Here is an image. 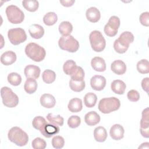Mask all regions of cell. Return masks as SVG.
I'll return each instance as SVG.
<instances>
[{
	"instance_id": "1",
	"label": "cell",
	"mask_w": 149,
	"mask_h": 149,
	"mask_svg": "<svg viewBox=\"0 0 149 149\" xmlns=\"http://www.w3.org/2000/svg\"><path fill=\"white\" fill-rule=\"evenodd\" d=\"M8 139L17 146H24L29 141L28 134L21 128L15 126L12 127L8 133Z\"/></svg>"
},
{
	"instance_id": "2",
	"label": "cell",
	"mask_w": 149,
	"mask_h": 149,
	"mask_svg": "<svg viewBox=\"0 0 149 149\" xmlns=\"http://www.w3.org/2000/svg\"><path fill=\"white\" fill-rule=\"evenodd\" d=\"M25 53L29 58L37 62L42 61L46 55L45 49L34 42H30L26 45Z\"/></svg>"
},
{
	"instance_id": "3",
	"label": "cell",
	"mask_w": 149,
	"mask_h": 149,
	"mask_svg": "<svg viewBox=\"0 0 149 149\" xmlns=\"http://www.w3.org/2000/svg\"><path fill=\"white\" fill-rule=\"evenodd\" d=\"M120 106V100L115 97L103 98L98 103V109L103 113H109L118 110Z\"/></svg>"
},
{
	"instance_id": "4",
	"label": "cell",
	"mask_w": 149,
	"mask_h": 149,
	"mask_svg": "<svg viewBox=\"0 0 149 149\" xmlns=\"http://www.w3.org/2000/svg\"><path fill=\"white\" fill-rule=\"evenodd\" d=\"M1 95L3 104L6 107L14 108L19 104L18 96L8 87H3L1 88Z\"/></svg>"
},
{
	"instance_id": "5",
	"label": "cell",
	"mask_w": 149,
	"mask_h": 149,
	"mask_svg": "<svg viewBox=\"0 0 149 149\" xmlns=\"http://www.w3.org/2000/svg\"><path fill=\"white\" fill-rule=\"evenodd\" d=\"M58 45L61 49L69 52H75L79 48V42L71 35L62 36L58 41Z\"/></svg>"
},
{
	"instance_id": "6",
	"label": "cell",
	"mask_w": 149,
	"mask_h": 149,
	"mask_svg": "<svg viewBox=\"0 0 149 149\" xmlns=\"http://www.w3.org/2000/svg\"><path fill=\"white\" fill-rule=\"evenodd\" d=\"M90 44L93 51L100 52L105 48L106 41L102 33L98 30H94L89 35Z\"/></svg>"
},
{
	"instance_id": "7",
	"label": "cell",
	"mask_w": 149,
	"mask_h": 149,
	"mask_svg": "<svg viewBox=\"0 0 149 149\" xmlns=\"http://www.w3.org/2000/svg\"><path fill=\"white\" fill-rule=\"evenodd\" d=\"M5 12L8 21L12 24H20L24 20V14L23 12L16 5L8 6Z\"/></svg>"
},
{
	"instance_id": "8",
	"label": "cell",
	"mask_w": 149,
	"mask_h": 149,
	"mask_svg": "<svg viewBox=\"0 0 149 149\" xmlns=\"http://www.w3.org/2000/svg\"><path fill=\"white\" fill-rule=\"evenodd\" d=\"M8 37L11 44L14 45L20 44L27 39V35L24 30L20 27L9 29L8 31Z\"/></svg>"
},
{
	"instance_id": "9",
	"label": "cell",
	"mask_w": 149,
	"mask_h": 149,
	"mask_svg": "<svg viewBox=\"0 0 149 149\" xmlns=\"http://www.w3.org/2000/svg\"><path fill=\"white\" fill-rule=\"evenodd\" d=\"M120 19L118 16H112L105 25L104 31L105 34L109 37H114L118 33V30L120 26Z\"/></svg>"
},
{
	"instance_id": "10",
	"label": "cell",
	"mask_w": 149,
	"mask_h": 149,
	"mask_svg": "<svg viewBox=\"0 0 149 149\" xmlns=\"http://www.w3.org/2000/svg\"><path fill=\"white\" fill-rule=\"evenodd\" d=\"M90 85L93 90L101 91L106 86V79L102 76L95 75L90 79Z\"/></svg>"
},
{
	"instance_id": "11",
	"label": "cell",
	"mask_w": 149,
	"mask_h": 149,
	"mask_svg": "<svg viewBox=\"0 0 149 149\" xmlns=\"http://www.w3.org/2000/svg\"><path fill=\"white\" fill-rule=\"evenodd\" d=\"M134 39V36L131 32L124 31L119 36V38L116 40L120 45L128 49L129 44L133 42Z\"/></svg>"
},
{
	"instance_id": "12",
	"label": "cell",
	"mask_w": 149,
	"mask_h": 149,
	"mask_svg": "<svg viewBox=\"0 0 149 149\" xmlns=\"http://www.w3.org/2000/svg\"><path fill=\"white\" fill-rule=\"evenodd\" d=\"M40 132L45 137L50 138L52 136L59 133V127L58 126L53 125L52 123H47L40 130Z\"/></svg>"
},
{
	"instance_id": "13",
	"label": "cell",
	"mask_w": 149,
	"mask_h": 149,
	"mask_svg": "<svg viewBox=\"0 0 149 149\" xmlns=\"http://www.w3.org/2000/svg\"><path fill=\"white\" fill-rule=\"evenodd\" d=\"M125 130L122 126L119 124H115L110 129L109 134L111 138L115 140H121L124 136Z\"/></svg>"
},
{
	"instance_id": "14",
	"label": "cell",
	"mask_w": 149,
	"mask_h": 149,
	"mask_svg": "<svg viewBox=\"0 0 149 149\" xmlns=\"http://www.w3.org/2000/svg\"><path fill=\"white\" fill-rule=\"evenodd\" d=\"M40 68L34 65H27L24 69V73L27 78L38 79L40 76Z\"/></svg>"
},
{
	"instance_id": "15",
	"label": "cell",
	"mask_w": 149,
	"mask_h": 149,
	"mask_svg": "<svg viewBox=\"0 0 149 149\" xmlns=\"http://www.w3.org/2000/svg\"><path fill=\"white\" fill-rule=\"evenodd\" d=\"M41 105L46 108H52L56 104L55 97L50 94H44L40 97Z\"/></svg>"
},
{
	"instance_id": "16",
	"label": "cell",
	"mask_w": 149,
	"mask_h": 149,
	"mask_svg": "<svg viewBox=\"0 0 149 149\" xmlns=\"http://www.w3.org/2000/svg\"><path fill=\"white\" fill-rule=\"evenodd\" d=\"M87 19L91 23H96L99 21L101 17L100 10L95 7H90L87 9L86 12Z\"/></svg>"
},
{
	"instance_id": "17",
	"label": "cell",
	"mask_w": 149,
	"mask_h": 149,
	"mask_svg": "<svg viewBox=\"0 0 149 149\" xmlns=\"http://www.w3.org/2000/svg\"><path fill=\"white\" fill-rule=\"evenodd\" d=\"M29 32L31 37L34 39H40L44 34V29L40 24H31L29 29Z\"/></svg>"
},
{
	"instance_id": "18",
	"label": "cell",
	"mask_w": 149,
	"mask_h": 149,
	"mask_svg": "<svg viewBox=\"0 0 149 149\" xmlns=\"http://www.w3.org/2000/svg\"><path fill=\"white\" fill-rule=\"evenodd\" d=\"M16 61V55L12 51H7L3 52L1 56V62L6 66L13 64Z\"/></svg>"
},
{
	"instance_id": "19",
	"label": "cell",
	"mask_w": 149,
	"mask_h": 149,
	"mask_svg": "<svg viewBox=\"0 0 149 149\" xmlns=\"http://www.w3.org/2000/svg\"><path fill=\"white\" fill-rule=\"evenodd\" d=\"M111 69L114 73L118 75H122L126 71V65L123 61L121 60H116L112 63Z\"/></svg>"
},
{
	"instance_id": "20",
	"label": "cell",
	"mask_w": 149,
	"mask_h": 149,
	"mask_svg": "<svg viewBox=\"0 0 149 149\" xmlns=\"http://www.w3.org/2000/svg\"><path fill=\"white\" fill-rule=\"evenodd\" d=\"M93 69L97 72H104L106 70V63L104 59L100 56L94 57L91 61Z\"/></svg>"
},
{
	"instance_id": "21",
	"label": "cell",
	"mask_w": 149,
	"mask_h": 149,
	"mask_svg": "<svg viewBox=\"0 0 149 149\" xmlns=\"http://www.w3.org/2000/svg\"><path fill=\"white\" fill-rule=\"evenodd\" d=\"M84 121L88 126H94L100 122V116L96 112L90 111L85 115Z\"/></svg>"
},
{
	"instance_id": "22",
	"label": "cell",
	"mask_w": 149,
	"mask_h": 149,
	"mask_svg": "<svg viewBox=\"0 0 149 149\" xmlns=\"http://www.w3.org/2000/svg\"><path fill=\"white\" fill-rule=\"evenodd\" d=\"M126 87V84L120 80H115L111 84L112 91L115 94L120 95L123 94L125 93Z\"/></svg>"
},
{
	"instance_id": "23",
	"label": "cell",
	"mask_w": 149,
	"mask_h": 149,
	"mask_svg": "<svg viewBox=\"0 0 149 149\" xmlns=\"http://www.w3.org/2000/svg\"><path fill=\"white\" fill-rule=\"evenodd\" d=\"M68 109L72 112H79L83 108L82 101L79 98H73L71 99L68 105Z\"/></svg>"
},
{
	"instance_id": "24",
	"label": "cell",
	"mask_w": 149,
	"mask_h": 149,
	"mask_svg": "<svg viewBox=\"0 0 149 149\" xmlns=\"http://www.w3.org/2000/svg\"><path fill=\"white\" fill-rule=\"evenodd\" d=\"M107 132L105 127L98 126L94 130V137L98 142H104L107 138Z\"/></svg>"
},
{
	"instance_id": "25",
	"label": "cell",
	"mask_w": 149,
	"mask_h": 149,
	"mask_svg": "<svg viewBox=\"0 0 149 149\" xmlns=\"http://www.w3.org/2000/svg\"><path fill=\"white\" fill-rule=\"evenodd\" d=\"M37 88V83L36 79L33 78H27L24 85V89L25 91L29 94H31L36 92Z\"/></svg>"
},
{
	"instance_id": "26",
	"label": "cell",
	"mask_w": 149,
	"mask_h": 149,
	"mask_svg": "<svg viewBox=\"0 0 149 149\" xmlns=\"http://www.w3.org/2000/svg\"><path fill=\"white\" fill-rule=\"evenodd\" d=\"M73 30V26L70 22L68 21H63L59 25V33L63 36H68L70 35Z\"/></svg>"
},
{
	"instance_id": "27",
	"label": "cell",
	"mask_w": 149,
	"mask_h": 149,
	"mask_svg": "<svg viewBox=\"0 0 149 149\" xmlns=\"http://www.w3.org/2000/svg\"><path fill=\"white\" fill-rule=\"evenodd\" d=\"M97 101V95L93 93H88L84 97V103L86 107L93 108L96 104Z\"/></svg>"
},
{
	"instance_id": "28",
	"label": "cell",
	"mask_w": 149,
	"mask_h": 149,
	"mask_svg": "<svg viewBox=\"0 0 149 149\" xmlns=\"http://www.w3.org/2000/svg\"><path fill=\"white\" fill-rule=\"evenodd\" d=\"M85 81L84 80L77 81L70 79L69 81V87L70 89L75 92H80L85 88Z\"/></svg>"
},
{
	"instance_id": "29",
	"label": "cell",
	"mask_w": 149,
	"mask_h": 149,
	"mask_svg": "<svg viewBox=\"0 0 149 149\" xmlns=\"http://www.w3.org/2000/svg\"><path fill=\"white\" fill-rule=\"evenodd\" d=\"M58 20V16L55 12H49L46 13L43 17L44 23L48 26H52L56 23Z\"/></svg>"
},
{
	"instance_id": "30",
	"label": "cell",
	"mask_w": 149,
	"mask_h": 149,
	"mask_svg": "<svg viewBox=\"0 0 149 149\" xmlns=\"http://www.w3.org/2000/svg\"><path fill=\"white\" fill-rule=\"evenodd\" d=\"M76 62L73 60L66 61L63 65V70L64 73L69 76H70L77 68Z\"/></svg>"
},
{
	"instance_id": "31",
	"label": "cell",
	"mask_w": 149,
	"mask_h": 149,
	"mask_svg": "<svg viewBox=\"0 0 149 149\" xmlns=\"http://www.w3.org/2000/svg\"><path fill=\"white\" fill-rule=\"evenodd\" d=\"M42 80L47 84H51L53 83L56 79L55 73L50 69L45 70L42 74Z\"/></svg>"
},
{
	"instance_id": "32",
	"label": "cell",
	"mask_w": 149,
	"mask_h": 149,
	"mask_svg": "<svg viewBox=\"0 0 149 149\" xmlns=\"http://www.w3.org/2000/svg\"><path fill=\"white\" fill-rule=\"evenodd\" d=\"M23 6L28 11L31 12H34L37 10L39 3L37 1L34 0H28V1H22Z\"/></svg>"
},
{
	"instance_id": "33",
	"label": "cell",
	"mask_w": 149,
	"mask_h": 149,
	"mask_svg": "<svg viewBox=\"0 0 149 149\" xmlns=\"http://www.w3.org/2000/svg\"><path fill=\"white\" fill-rule=\"evenodd\" d=\"M47 119L50 123L53 125L59 126H62L63 125L64 119L60 115L54 116L52 113H49L47 115Z\"/></svg>"
},
{
	"instance_id": "34",
	"label": "cell",
	"mask_w": 149,
	"mask_h": 149,
	"mask_svg": "<svg viewBox=\"0 0 149 149\" xmlns=\"http://www.w3.org/2000/svg\"><path fill=\"white\" fill-rule=\"evenodd\" d=\"M137 70L141 74H147L149 73V62L147 59H141L137 63Z\"/></svg>"
},
{
	"instance_id": "35",
	"label": "cell",
	"mask_w": 149,
	"mask_h": 149,
	"mask_svg": "<svg viewBox=\"0 0 149 149\" xmlns=\"http://www.w3.org/2000/svg\"><path fill=\"white\" fill-rule=\"evenodd\" d=\"M7 79L8 82L12 86H19L22 82V77L17 73L12 72L8 75Z\"/></svg>"
},
{
	"instance_id": "36",
	"label": "cell",
	"mask_w": 149,
	"mask_h": 149,
	"mask_svg": "<svg viewBox=\"0 0 149 149\" xmlns=\"http://www.w3.org/2000/svg\"><path fill=\"white\" fill-rule=\"evenodd\" d=\"M140 129H149V113L148 108H145L142 112V117L140 120Z\"/></svg>"
},
{
	"instance_id": "37",
	"label": "cell",
	"mask_w": 149,
	"mask_h": 149,
	"mask_svg": "<svg viewBox=\"0 0 149 149\" xmlns=\"http://www.w3.org/2000/svg\"><path fill=\"white\" fill-rule=\"evenodd\" d=\"M47 123V122L44 118L41 116H37L33 119L32 121V125L34 129L40 130Z\"/></svg>"
},
{
	"instance_id": "38",
	"label": "cell",
	"mask_w": 149,
	"mask_h": 149,
	"mask_svg": "<svg viewBox=\"0 0 149 149\" xmlns=\"http://www.w3.org/2000/svg\"><path fill=\"white\" fill-rule=\"evenodd\" d=\"M70 77H71L70 79H72L74 80L80 81V80H84V70L80 66H77L75 70L70 75Z\"/></svg>"
},
{
	"instance_id": "39",
	"label": "cell",
	"mask_w": 149,
	"mask_h": 149,
	"mask_svg": "<svg viewBox=\"0 0 149 149\" xmlns=\"http://www.w3.org/2000/svg\"><path fill=\"white\" fill-rule=\"evenodd\" d=\"M81 123V119L77 115H72L68 120V126L72 129L76 128L79 126Z\"/></svg>"
},
{
	"instance_id": "40",
	"label": "cell",
	"mask_w": 149,
	"mask_h": 149,
	"mask_svg": "<svg viewBox=\"0 0 149 149\" xmlns=\"http://www.w3.org/2000/svg\"><path fill=\"white\" fill-rule=\"evenodd\" d=\"M31 146L34 149H44L47 146V143L44 139L37 137L32 141Z\"/></svg>"
},
{
	"instance_id": "41",
	"label": "cell",
	"mask_w": 149,
	"mask_h": 149,
	"mask_svg": "<svg viewBox=\"0 0 149 149\" xmlns=\"http://www.w3.org/2000/svg\"><path fill=\"white\" fill-rule=\"evenodd\" d=\"M65 140L60 136H56L52 139V145L56 149L62 148L64 146Z\"/></svg>"
},
{
	"instance_id": "42",
	"label": "cell",
	"mask_w": 149,
	"mask_h": 149,
	"mask_svg": "<svg viewBox=\"0 0 149 149\" xmlns=\"http://www.w3.org/2000/svg\"><path fill=\"white\" fill-rule=\"evenodd\" d=\"M127 97L129 101L132 102H136L140 99V94L135 90H131L128 91Z\"/></svg>"
},
{
	"instance_id": "43",
	"label": "cell",
	"mask_w": 149,
	"mask_h": 149,
	"mask_svg": "<svg viewBox=\"0 0 149 149\" xmlns=\"http://www.w3.org/2000/svg\"><path fill=\"white\" fill-rule=\"evenodd\" d=\"M139 20L143 26L148 27L149 26V13L148 12L142 13L140 16Z\"/></svg>"
},
{
	"instance_id": "44",
	"label": "cell",
	"mask_w": 149,
	"mask_h": 149,
	"mask_svg": "<svg viewBox=\"0 0 149 149\" xmlns=\"http://www.w3.org/2000/svg\"><path fill=\"white\" fill-rule=\"evenodd\" d=\"M148 83H149V78L146 77L144 78L141 81V87L143 90L148 93Z\"/></svg>"
},
{
	"instance_id": "45",
	"label": "cell",
	"mask_w": 149,
	"mask_h": 149,
	"mask_svg": "<svg viewBox=\"0 0 149 149\" xmlns=\"http://www.w3.org/2000/svg\"><path fill=\"white\" fill-rule=\"evenodd\" d=\"M60 3L62 4V6L65 7H70L73 5L75 2L74 0H64V1H60Z\"/></svg>"
},
{
	"instance_id": "46",
	"label": "cell",
	"mask_w": 149,
	"mask_h": 149,
	"mask_svg": "<svg viewBox=\"0 0 149 149\" xmlns=\"http://www.w3.org/2000/svg\"><path fill=\"white\" fill-rule=\"evenodd\" d=\"M140 132L143 137H144L145 138L149 137V129H140Z\"/></svg>"
},
{
	"instance_id": "47",
	"label": "cell",
	"mask_w": 149,
	"mask_h": 149,
	"mask_svg": "<svg viewBox=\"0 0 149 149\" xmlns=\"http://www.w3.org/2000/svg\"><path fill=\"white\" fill-rule=\"evenodd\" d=\"M149 143L148 142H146V143H143L141 144L140 146L139 147V148H148L149 146H148Z\"/></svg>"
}]
</instances>
